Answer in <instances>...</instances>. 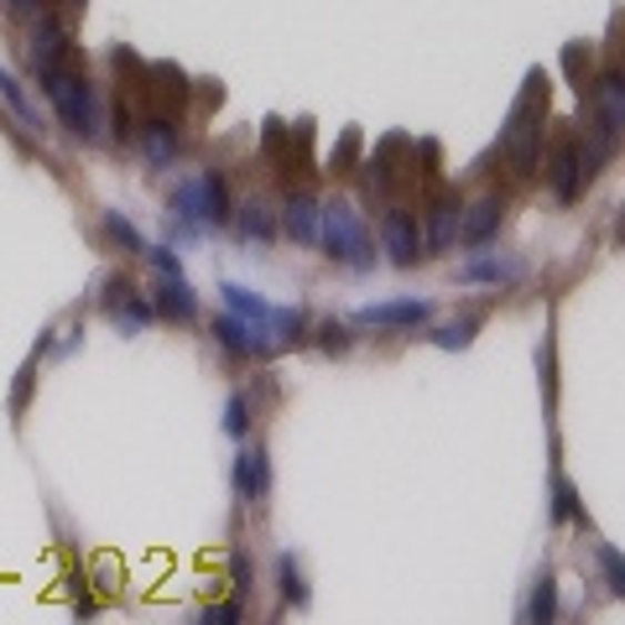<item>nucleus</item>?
I'll return each instance as SVG.
<instances>
[{
  "mask_svg": "<svg viewBox=\"0 0 625 625\" xmlns=\"http://www.w3.org/2000/svg\"><path fill=\"white\" fill-rule=\"evenodd\" d=\"M230 578H235V589H240V594L251 589V578H255L251 558H245V553H240V547H235V553H230Z\"/></svg>",
  "mask_w": 625,
  "mask_h": 625,
  "instance_id": "nucleus-33",
  "label": "nucleus"
},
{
  "mask_svg": "<svg viewBox=\"0 0 625 625\" xmlns=\"http://www.w3.org/2000/svg\"><path fill=\"white\" fill-rule=\"evenodd\" d=\"M319 245L334 266H350V271L375 266V235H371V224H365V214H360L350 199H323Z\"/></svg>",
  "mask_w": 625,
  "mask_h": 625,
  "instance_id": "nucleus-2",
  "label": "nucleus"
},
{
  "mask_svg": "<svg viewBox=\"0 0 625 625\" xmlns=\"http://www.w3.org/2000/svg\"><path fill=\"white\" fill-rule=\"evenodd\" d=\"M319 214H323V199H313L308 188H292L282 199V235L298 240V245H319Z\"/></svg>",
  "mask_w": 625,
  "mask_h": 625,
  "instance_id": "nucleus-13",
  "label": "nucleus"
},
{
  "mask_svg": "<svg viewBox=\"0 0 625 625\" xmlns=\"http://www.w3.org/2000/svg\"><path fill=\"white\" fill-rule=\"evenodd\" d=\"M37 89L48 94L52 115H58V125L68 135H79V141H100L104 135V100H100V89L89 84V73L63 63V68H52V73H42Z\"/></svg>",
  "mask_w": 625,
  "mask_h": 625,
  "instance_id": "nucleus-1",
  "label": "nucleus"
},
{
  "mask_svg": "<svg viewBox=\"0 0 625 625\" xmlns=\"http://www.w3.org/2000/svg\"><path fill=\"white\" fill-rule=\"evenodd\" d=\"M0 104H6V110L21 120V131H27V135H42V131H48V125H42V115H37L32 94H27V84H21V79H17V73H11L6 63H0Z\"/></svg>",
  "mask_w": 625,
  "mask_h": 625,
  "instance_id": "nucleus-18",
  "label": "nucleus"
},
{
  "mask_svg": "<svg viewBox=\"0 0 625 625\" xmlns=\"http://www.w3.org/2000/svg\"><path fill=\"white\" fill-rule=\"evenodd\" d=\"M522 615H526L532 625H547L553 615H558V578L547 574V568H542V574L532 578V599H526Z\"/></svg>",
  "mask_w": 625,
  "mask_h": 625,
  "instance_id": "nucleus-21",
  "label": "nucleus"
},
{
  "mask_svg": "<svg viewBox=\"0 0 625 625\" xmlns=\"http://www.w3.org/2000/svg\"><path fill=\"white\" fill-rule=\"evenodd\" d=\"M480 313H464V319H454V323H438L433 334H427V344H438V350H470L474 344V334H480Z\"/></svg>",
  "mask_w": 625,
  "mask_h": 625,
  "instance_id": "nucleus-23",
  "label": "nucleus"
},
{
  "mask_svg": "<svg viewBox=\"0 0 625 625\" xmlns=\"http://www.w3.org/2000/svg\"><path fill=\"white\" fill-rule=\"evenodd\" d=\"M501 224H506V199H501V193H480L474 203H464V220H458V245L480 251V245H491V240L501 235Z\"/></svg>",
  "mask_w": 625,
  "mask_h": 625,
  "instance_id": "nucleus-10",
  "label": "nucleus"
},
{
  "mask_svg": "<svg viewBox=\"0 0 625 625\" xmlns=\"http://www.w3.org/2000/svg\"><path fill=\"white\" fill-rule=\"evenodd\" d=\"M152 308H157V319H168V323H193L199 319V292L188 288L183 276H162L152 288Z\"/></svg>",
  "mask_w": 625,
  "mask_h": 625,
  "instance_id": "nucleus-16",
  "label": "nucleus"
},
{
  "mask_svg": "<svg viewBox=\"0 0 625 625\" xmlns=\"http://www.w3.org/2000/svg\"><path fill=\"white\" fill-rule=\"evenodd\" d=\"M209 334H214V344H220L224 355H235V360H271L282 350L266 323H251V319H240V313H220V319L209 323Z\"/></svg>",
  "mask_w": 625,
  "mask_h": 625,
  "instance_id": "nucleus-3",
  "label": "nucleus"
},
{
  "mask_svg": "<svg viewBox=\"0 0 625 625\" xmlns=\"http://www.w3.org/2000/svg\"><path fill=\"white\" fill-rule=\"evenodd\" d=\"M381 251H386L391 266H417L427 255V235H423V220L412 209H386L381 214Z\"/></svg>",
  "mask_w": 625,
  "mask_h": 625,
  "instance_id": "nucleus-4",
  "label": "nucleus"
},
{
  "mask_svg": "<svg viewBox=\"0 0 625 625\" xmlns=\"http://www.w3.org/2000/svg\"><path fill=\"white\" fill-rule=\"evenodd\" d=\"M313 334H319V350H323V355H350V344H355L350 323H339V319H323Z\"/></svg>",
  "mask_w": 625,
  "mask_h": 625,
  "instance_id": "nucleus-27",
  "label": "nucleus"
},
{
  "mask_svg": "<svg viewBox=\"0 0 625 625\" xmlns=\"http://www.w3.org/2000/svg\"><path fill=\"white\" fill-rule=\"evenodd\" d=\"M147 255H152V266L162 276H183V255L172 251V245H147Z\"/></svg>",
  "mask_w": 625,
  "mask_h": 625,
  "instance_id": "nucleus-32",
  "label": "nucleus"
},
{
  "mask_svg": "<svg viewBox=\"0 0 625 625\" xmlns=\"http://www.w3.org/2000/svg\"><path fill=\"white\" fill-rule=\"evenodd\" d=\"M276 209H271L266 199H245V203H235V235H240V245L245 251H266L271 240H276Z\"/></svg>",
  "mask_w": 625,
  "mask_h": 625,
  "instance_id": "nucleus-14",
  "label": "nucleus"
},
{
  "mask_svg": "<svg viewBox=\"0 0 625 625\" xmlns=\"http://www.w3.org/2000/svg\"><path fill=\"white\" fill-rule=\"evenodd\" d=\"M584 135H558V147L547 157V188L558 193V203H574L584 193Z\"/></svg>",
  "mask_w": 625,
  "mask_h": 625,
  "instance_id": "nucleus-8",
  "label": "nucleus"
},
{
  "mask_svg": "<svg viewBox=\"0 0 625 625\" xmlns=\"http://www.w3.org/2000/svg\"><path fill=\"white\" fill-rule=\"evenodd\" d=\"M355 157H360V131H344V135H339V147L329 152V168L350 172V168H355Z\"/></svg>",
  "mask_w": 625,
  "mask_h": 625,
  "instance_id": "nucleus-30",
  "label": "nucleus"
},
{
  "mask_svg": "<svg viewBox=\"0 0 625 625\" xmlns=\"http://www.w3.org/2000/svg\"><path fill=\"white\" fill-rule=\"evenodd\" d=\"M104 235H110V245H120L125 255H147V235H141L120 209H104Z\"/></svg>",
  "mask_w": 625,
  "mask_h": 625,
  "instance_id": "nucleus-25",
  "label": "nucleus"
},
{
  "mask_svg": "<svg viewBox=\"0 0 625 625\" xmlns=\"http://www.w3.org/2000/svg\"><path fill=\"white\" fill-rule=\"evenodd\" d=\"M48 355V344H42V339H37V350L32 355H27V365H21L17 371V386H11V423H21V417H27V406H32V391H37V360Z\"/></svg>",
  "mask_w": 625,
  "mask_h": 625,
  "instance_id": "nucleus-22",
  "label": "nucleus"
},
{
  "mask_svg": "<svg viewBox=\"0 0 625 625\" xmlns=\"http://www.w3.org/2000/svg\"><path fill=\"white\" fill-rule=\"evenodd\" d=\"M553 522H584V506H578V491L574 485H568V480H553Z\"/></svg>",
  "mask_w": 625,
  "mask_h": 625,
  "instance_id": "nucleus-28",
  "label": "nucleus"
},
{
  "mask_svg": "<svg viewBox=\"0 0 625 625\" xmlns=\"http://www.w3.org/2000/svg\"><path fill=\"white\" fill-rule=\"evenodd\" d=\"M199 621H203V625H209V621L235 625V621H245V605H240V599H224V605H203V609H199Z\"/></svg>",
  "mask_w": 625,
  "mask_h": 625,
  "instance_id": "nucleus-31",
  "label": "nucleus"
},
{
  "mask_svg": "<svg viewBox=\"0 0 625 625\" xmlns=\"http://www.w3.org/2000/svg\"><path fill=\"white\" fill-rule=\"evenodd\" d=\"M104 319L115 323L120 334H147L157 323V308L141 288H131L125 276H110V292H104Z\"/></svg>",
  "mask_w": 625,
  "mask_h": 625,
  "instance_id": "nucleus-6",
  "label": "nucleus"
},
{
  "mask_svg": "<svg viewBox=\"0 0 625 625\" xmlns=\"http://www.w3.org/2000/svg\"><path fill=\"white\" fill-rule=\"evenodd\" d=\"M458 220H464V199H458V188H438L433 203H427V220H423L427 255L454 251L458 245Z\"/></svg>",
  "mask_w": 625,
  "mask_h": 625,
  "instance_id": "nucleus-9",
  "label": "nucleus"
},
{
  "mask_svg": "<svg viewBox=\"0 0 625 625\" xmlns=\"http://www.w3.org/2000/svg\"><path fill=\"white\" fill-rule=\"evenodd\" d=\"M199 199H203V224L209 230H224V224L235 220V199H230V183H224L220 168L199 172Z\"/></svg>",
  "mask_w": 625,
  "mask_h": 625,
  "instance_id": "nucleus-17",
  "label": "nucleus"
},
{
  "mask_svg": "<svg viewBox=\"0 0 625 625\" xmlns=\"http://www.w3.org/2000/svg\"><path fill=\"white\" fill-rule=\"evenodd\" d=\"M526 276V261L522 255H474L458 266V282L464 288H480V282H491V288H511V282H522Z\"/></svg>",
  "mask_w": 625,
  "mask_h": 625,
  "instance_id": "nucleus-15",
  "label": "nucleus"
},
{
  "mask_svg": "<svg viewBox=\"0 0 625 625\" xmlns=\"http://www.w3.org/2000/svg\"><path fill=\"white\" fill-rule=\"evenodd\" d=\"M220 298H224V308H230V313H240V319H251V323H266V329H271V308H276V303H266V298H261L255 288L224 282Z\"/></svg>",
  "mask_w": 625,
  "mask_h": 625,
  "instance_id": "nucleus-19",
  "label": "nucleus"
},
{
  "mask_svg": "<svg viewBox=\"0 0 625 625\" xmlns=\"http://www.w3.org/2000/svg\"><path fill=\"white\" fill-rule=\"evenodd\" d=\"M147 79H152V94H157V104L162 100H172V104H183L188 100V79H183V68H172V63H147Z\"/></svg>",
  "mask_w": 625,
  "mask_h": 625,
  "instance_id": "nucleus-24",
  "label": "nucleus"
},
{
  "mask_svg": "<svg viewBox=\"0 0 625 625\" xmlns=\"http://www.w3.org/2000/svg\"><path fill=\"white\" fill-rule=\"evenodd\" d=\"M360 329H423L433 323V303L427 298H391V303H365L355 313Z\"/></svg>",
  "mask_w": 625,
  "mask_h": 625,
  "instance_id": "nucleus-11",
  "label": "nucleus"
},
{
  "mask_svg": "<svg viewBox=\"0 0 625 625\" xmlns=\"http://www.w3.org/2000/svg\"><path fill=\"white\" fill-rule=\"evenodd\" d=\"M235 495L245 506H261L271 495V458H266V448L251 438H245V448L235 454Z\"/></svg>",
  "mask_w": 625,
  "mask_h": 625,
  "instance_id": "nucleus-12",
  "label": "nucleus"
},
{
  "mask_svg": "<svg viewBox=\"0 0 625 625\" xmlns=\"http://www.w3.org/2000/svg\"><path fill=\"white\" fill-rule=\"evenodd\" d=\"M27 63H32L37 79H42V73H52V68L73 63V37H68V27L52 17V11H37L32 37H27Z\"/></svg>",
  "mask_w": 625,
  "mask_h": 625,
  "instance_id": "nucleus-5",
  "label": "nucleus"
},
{
  "mask_svg": "<svg viewBox=\"0 0 625 625\" xmlns=\"http://www.w3.org/2000/svg\"><path fill=\"white\" fill-rule=\"evenodd\" d=\"M135 141H141L147 168L168 172L172 162H178V152H183V125H178V115H168V110H152V115L135 125Z\"/></svg>",
  "mask_w": 625,
  "mask_h": 625,
  "instance_id": "nucleus-7",
  "label": "nucleus"
},
{
  "mask_svg": "<svg viewBox=\"0 0 625 625\" xmlns=\"http://www.w3.org/2000/svg\"><path fill=\"white\" fill-rule=\"evenodd\" d=\"M251 417H255L251 396H245V391H230V402H224V433L235 443H245L251 438Z\"/></svg>",
  "mask_w": 625,
  "mask_h": 625,
  "instance_id": "nucleus-26",
  "label": "nucleus"
},
{
  "mask_svg": "<svg viewBox=\"0 0 625 625\" xmlns=\"http://www.w3.org/2000/svg\"><path fill=\"white\" fill-rule=\"evenodd\" d=\"M276 594H282L292 609H308V605H313V594H308V578H303V563L292 558V553H282V558H276Z\"/></svg>",
  "mask_w": 625,
  "mask_h": 625,
  "instance_id": "nucleus-20",
  "label": "nucleus"
},
{
  "mask_svg": "<svg viewBox=\"0 0 625 625\" xmlns=\"http://www.w3.org/2000/svg\"><path fill=\"white\" fill-rule=\"evenodd\" d=\"M599 574H605L609 594H615V599H625V558L615 553V547H599Z\"/></svg>",
  "mask_w": 625,
  "mask_h": 625,
  "instance_id": "nucleus-29",
  "label": "nucleus"
}]
</instances>
